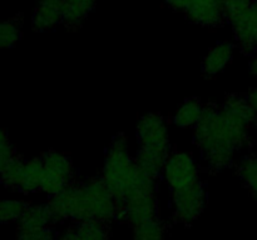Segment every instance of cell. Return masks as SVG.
Segmentation results:
<instances>
[{
    "mask_svg": "<svg viewBox=\"0 0 257 240\" xmlns=\"http://www.w3.org/2000/svg\"><path fill=\"white\" fill-rule=\"evenodd\" d=\"M193 138L207 168L212 172L230 168L236 152L250 144L251 140L250 129L228 119L215 104L203 106Z\"/></svg>",
    "mask_w": 257,
    "mask_h": 240,
    "instance_id": "6da1fadb",
    "label": "cell"
},
{
    "mask_svg": "<svg viewBox=\"0 0 257 240\" xmlns=\"http://www.w3.org/2000/svg\"><path fill=\"white\" fill-rule=\"evenodd\" d=\"M53 224L72 219L77 222H109L118 219L117 204L102 178L85 184H69L48 202Z\"/></svg>",
    "mask_w": 257,
    "mask_h": 240,
    "instance_id": "7a4b0ae2",
    "label": "cell"
},
{
    "mask_svg": "<svg viewBox=\"0 0 257 240\" xmlns=\"http://www.w3.org/2000/svg\"><path fill=\"white\" fill-rule=\"evenodd\" d=\"M136 172H137V165L130 155L127 138L123 134L117 135L107 150L100 178L112 194L119 214L127 202L128 192Z\"/></svg>",
    "mask_w": 257,
    "mask_h": 240,
    "instance_id": "3957f363",
    "label": "cell"
},
{
    "mask_svg": "<svg viewBox=\"0 0 257 240\" xmlns=\"http://www.w3.org/2000/svg\"><path fill=\"white\" fill-rule=\"evenodd\" d=\"M137 140L138 150L167 162L171 154L170 138L162 115L156 112L143 115L137 125Z\"/></svg>",
    "mask_w": 257,
    "mask_h": 240,
    "instance_id": "277c9868",
    "label": "cell"
},
{
    "mask_svg": "<svg viewBox=\"0 0 257 240\" xmlns=\"http://www.w3.org/2000/svg\"><path fill=\"white\" fill-rule=\"evenodd\" d=\"M42 162L44 169L40 185L42 192L53 196L72 184L74 168L67 155L58 152H48L42 156Z\"/></svg>",
    "mask_w": 257,
    "mask_h": 240,
    "instance_id": "5b68a950",
    "label": "cell"
},
{
    "mask_svg": "<svg viewBox=\"0 0 257 240\" xmlns=\"http://www.w3.org/2000/svg\"><path fill=\"white\" fill-rule=\"evenodd\" d=\"M206 190L201 182L172 192L173 218L176 222L191 224L205 209Z\"/></svg>",
    "mask_w": 257,
    "mask_h": 240,
    "instance_id": "8992f818",
    "label": "cell"
},
{
    "mask_svg": "<svg viewBox=\"0 0 257 240\" xmlns=\"http://www.w3.org/2000/svg\"><path fill=\"white\" fill-rule=\"evenodd\" d=\"M163 175L172 192H177L200 182L198 168L193 158L180 150L172 152L167 158Z\"/></svg>",
    "mask_w": 257,
    "mask_h": 240,
    "instance_id": "52a82bcc",
    "label": "cell"
},
{
    "mask_svg": "<svg viewBox=\"0 0 257 240\" xmlns=\"http://www.w3.org/2000/svg\"><path fill=\"white\" fill-rule=\"evenodd\" d=\"M227 22L232 25L240 49L245 54L255 52L257 49V2L233 15Z\"/></svg>",
    "mask_w": 257,
    "mask_h": 240,
    "instance_id": "ba28073f",
    "label": "cell"
},
{
    "mask_svg": "<svg viewBox=\"0 0 257 240\" xmlns=\"http://www.w3.org/2000/svg\"><path fill=\"white\" fill-rule=\"evenodd\" d=\"M158 218V202L156 192H146L130 198L119 214V220H124L131 226Z\"/></svg>",
    "mask_w": 257,
    "mask_h": 240,
    "instance_id": "9c48e42d",
    "label": "cell"
},
{
    "mask_svg": "<svg viewBox=\"0 0 257 240\" xmlns=\"http://www.w3.org/2000/svg\"><path fill=\"white\" fill-rule=\"evenodd\" d=\"M186 15L195 24L216 28L226 20L223 0H193Z\"/></svg>",
    "mask_w": 257,
    "mask_h": 240,
    "instance_id": "30bf717a",
    "label": "cell"
},
{
    "mask_svg": "<svg viewBox=\"0 0 257 240\" xmlns=\"http://www.w3.org/2000/svg\"><path fill=\"white\" fill-rule=\"evenodd\" d=\"M63 22V0H40L33 15L32 25L37 32H47Z\"/></svg>",
    "mask_w": 257,
    "mask_h": 240,
    "instance_id": "8fae6325",
    "label": "cell"
},
{
    "mask_svg": "<svg viewBox=\"0 0 257 240\" xmlns=\"http://www.w3.org/2000/svg\"><path fill=\"white\" fill-rule=\"evenodd\" d=\"M222 112L233 122L252 129L257 124V115L248 104L247 99L240 95H228L222 105Z\"/></svg>",
    "mask_w": 257,
    "mask_h": 240,
    "instance_id": "7c38bea8",
    "label": "cell"
},
{
    "mask_svg": "<svg viewBox=\"0 0 257 240\" xmlns=\"http://www.w3.org/2000/svg\"><path fill=\"white\" fill-rule=\"evenodd\" d=\"M233 45L231 42H218L210 50L202 62V72L206 76H213L222 72L233 58Z\"/></svg>",
    "mask_w": 257,
    "mask_h": 240,
    "instance_id": "4fadbf2b",
    "label": "cell"
},
{
    "mask_svg": "<svg viewBox=\"0 0 257 240\" xmlns=\"http://www.w3.org/2000/svg\"><path fill=\"white\" fill-rule=\"evenodd\" d=\"M53 224L48 205H28L18 220V230H38Z\"/></svg>",
    "mask_w": 257,
    "mask_h": 240,
    "instance_id": "5bb4252c",
    "label": "cell"
},
{
    "mask_svg": "<svg viewBox=\"0 0 257 240\" xmlns=\"http://www.w3.org/2000/svg\"><path fill=\"white\" fill-rule=\"evenodd\" d=\"M97 4V0H63V22L68 28L79 26L90 10Z\"/></svg>",
    "mask_w": 257,
    "mask_h": 240,
    "instance_id": "9a60e30c",
    "label": "cell"
},
{
    "mask_svg": "<svg viewBox=\"0 0 257 240\" xmlns=\"http://www.w3.org/2000/svg\"><path fill=\"white\" fill-rule=\"evenodd\" d=\"M203 106L198 99L191 98L187 99L176 112L173 122L176 125L181 128H191L196 126L200 122L201 115H202Z\"/></svg>",
    "mask_w": 257,
    "mask_h": 240,
    "instance_id": "2e32d148",
    "label": "cell"
},
{
    "mask_svg": "<svg viewBox=\"0 0 257 240\" xmlns=\"http://www.w3.org/2000/svg\"><path fill=\"white\" fill-rule=\"evenodd\" d=\"M43 162L42 158H35L25 162L24 175H23V182L20 185V192H34L40 190L43 179Z\"/></svg>",
    "mask_w": 257,
    "mask_h": 240,
    "instance_id": "e0dca14e",
    "label": "cell"
},
{
    "mask_svg": "<svg viewBox=\"0 0 257 240\" xmlns=\"http://www.w3.org/2000/svg\"><path fill=\"white\" fill-rule=\"evenodd\" d=\"M78 240H109L108 222H83L73 226Z\"/></svg>",
    "mask_w": 257,
    "mask_h": 240,
    "instance_id": "ac0fdd59",
    "label": "cell"
},
{
    "mask_svg": "<svg viewBox=\"0 0 257 240\" xmlns=\"http://www.w3.org/2000/svg\"><path fill=\"white\" fill-rule=\"evenodd\" d=\"M25 162H24L22 158L15 155L5 165L3 172H0V179H2V182L5 186L12 188V189H20V185H22L23 182V175H24Z\"/></svg>",
    "mask_w": 257,
    "mask_h": 240,
    "instance_id": "d6986e66",
    "label": "cell"
},
{
    "mask_svg": "<svg viewBox=\"0 0 257 240\" xmlns=\"http://www.w3.org/2000/svg\"><path fill=\"white\" fill-rule=\"evenodd\" d=\"M165 224L157 218L133 226V240H165Z\"/></svg>",
    "mask_w": 257,
    "mask_h": 240,
    "instance_id": "ffe728a7",
    "label": "cell"
},
{
    "mask_svg": "<svg viewBox=\"0 0 257 240\" xmlns=\"http://www.w3.org/2000/svg\"><path fill=\"white\" fill-rule=\"evenodd\" d=\"M22 36V20L12 18L0 22V50L14 46Z\"/></svg>",
    "mask_w": 257,
    "mask_h": 240,
    "instance_id": "44dd1931",
    "label": "cell"
},
{
    "mask_svg": "<svg viewBox=\"0 0 257 240\" xmlns=\"http://www.w3.org/2000/svg\"><path fill=\"white\" fill-rule=\"evenodd\" d=\"M238 175L243 180L246 186L252 192L253 198L257 202V154L243 158L238 166Z\"/></svg>",
    "mask_w": 257,
    "mask_h": 240,
    "instance_id": "7402d4cb",
    "label": "cell"
},
{
    "mask_svg": "<svg viewBox=\"0 0 257 240\" xmlns=\"http://www.w3.org/2000/svg\"><path fill=\"white\" fill-rule=\"evenodd\" d=\"M28 205L19 200H0V224L18 222Z\"/></svg>",
    "mask_w": 257,
    "mask_h": 240,
    "instance_id": "603a6c76",
    "label": "cell"
},
{
    "mask_svg": "<svg viewBox=\"0 0 257 240\" xmlns=\"http://www.w3.org/2000/svg\"><path fill=\"white\" fill-rule=\"evenodd\" d=\"M57 232L52 226L38 230H18L17 240H57Z\"/></svg>",
    "mask_w": 257,
    "mask_h": 240,
    "instance_id": "cb8c5ba5",
    "label": "cell"
},
{
    "mask_svg": "<svg viewBox=\"0 0 257 240\" xmlns=\"http://www.w3.org/2000/svg\"><path fill=\"white\" fill-rule=\"evenodd\" d=\"M15 155L17 154H15L13 145L10 144L9 138L7 136V132L0 128V172Z\"/></svg>",
    "mask_w": 257,
    "mask_h": 240,
    "instance_id": "d4e9b609",
    "label": "cell"
},
{
    "mask_svg": "<svg viewBox=\"0 0 257 240\" xmlns=\"http://www.w3.org/2000/svg\"><path fill=\"white\" fill-rule=\"evenodd\" d=\"M253 4V0H223V10H225L226 20L232 18L233 15L243 12Z\"/></svg>",
    "mask_w": 257,
    "mask_h": 240,
    "instance_id": "484cf974",
    "label": "cell"
},
{
    "mask_svg": "<svg viewBox=\"0 0 257 240\" xmlns=\"http://www.w3.org/2000/svg\"><path fill=\"white\" fill-rule=\"evenodd\" d=\"M163 2L172 9L186 12L191 8L193 0H163Z\"/></svg>",
    "mask_w": 257,
    "mask_h": 240,
    "instance_id": "4316f807",
    "label": "cell"
},
{
    "mask_svg": "<svg viewBox=\"0 0 257 240\" xmlns=\"http://www.w3.org/2000/svg\"><path fill=\"white\" fill-rule=\"evenodd\" d=\"M246 99H247L248 104H250V106L252 108V110L257 115V88H253V89L250 90V92L247 94Z\"/></svg>",
    "mask_w": 257,
    "mask_h": 240,
    "instance_id": "83f0119b",
    "label": "cell"
},
{
    "mask_svg": "<svg viewBox=\"0 0 257 240\" xmlns=\"http://www.w3.org/2000/svg\"><path fill=\"white\" fill-rule=\"evenodd\" d=\"M57 240H78V239H77V236H75V232H74V230H73V228H70V229H68L67 232L62 235V236L58 238Z\"/></svg>",
    "mask_w": 257,
    "mask_h": 240,
    "instance_id": "f1b7e54d",
    "label": "cell"
},
{
    "mask_svg": "<svg viewBox=\"0 0 257 240\" xmlns=\"http://www.w3.org/2000/svg\"><path fill=\"white\" fill-rule=\"evenodd\" d=\"M250 70H251V72H252V74L257 78V58L256 59H253L252 62H251Z\"/></svg>",
    "mask_w": 257,
    "mask_h": 240,
    "instance_id": "f546056e",
    "label": "cell"
},
{
    "mask_svg": "<svg viewBox=\"0 0 257 240\" xmlns=\"http://www.w3.org/2000/svg\"><path fill=\"white\" fill-rule=\"evenodd\" d=\"M253 2H257V0H253Z\"/></svg>",
    "mask_w": 257,
    "mask_h": 240,
    "instance_id": "4dcf8cb0",
    "label": "cell"
}]
</instances>
